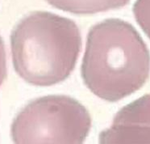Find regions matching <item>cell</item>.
<instances>
[{"instance_id":"obj_2","label":"cell","mask_w":150,"mask_h":144,"mask_svg":"<svg viewBox=\"0 0 150 144\" xmlns=\"http://www.w3.org/2000/svg\"><path fill=\"white\" fill-rule=\"evenodd\" d=\"M81 46L77 24L48 11L24 17L11 35L14 68L24 81L35 86H52L67 79Z\"/></svg>"},{"instance_id":"obj_1","label":"cell","mask_w":150,"mask_h":144,"mask_svg":"<svg viewBox=\"0 0 150 144\" xmlns=\"http://www.w3.org/2000/svg\"><path fill=\"white\" fill-rule=\"evenodd\" d=\"M81 71L92 93L116 102L145 84L150 74L149 50L131 24L105 20L89 31Z\"/></svg>"},{"instance_id":"obj_4","label":"cell","mask_w":150,"mask_h":144,"mask_svg":"<svg viewBox=\"0 0 150 144\" xmlns=\"http://www.w3.org/2000/svg\"><path fill=\"white\" fill-rule=\"evenodd\" d=\"M100 143H150V94L124 106L110 127L99 134Z\"/></svg>"},{"instance_id":"obj_6","label":"cell","mask_w":150,"mask_h":144,"mask_svg":"<svg viewBox=\"0 0 150 144\" xmlns=\"http://www.w3.org/2000/svg\"><path fill=\"white\" fill-rule=\"evenodd\" d=\"M133 13L137 24L150 39V0H137Z\"/></svg>"},{"instance_id":"obj_5","label":"cell","mask_w":150,"mask_h":144,"mask_svg":"<svg viewBox=\"0 0 150 144\" xmlns=\"http://www.w3.org/2000/svg\"><path fill=\"white\" fill-rule=\"evenodd\" d=\"M59 10L76 15H91L126 6L130 0H45Z\"/></svg>"},{"instance_id":"obj_7","label":"cell","mask_w":150,"mask_h":144,"mask_svg":"<svg viewBox=\"0 0 150 144\" xmlns=\"http://www.w3.org/2000/svg\"><path fill=\"white\" fill-rule=\"evenodd\" d=\"M7 77V60L4 43L0 36V87Z\"/></svg>"},{"instance_id":"obj_3","label":"cell","mask_w":150,"mask_h":144,"mask_svg":"<svg viewBox=\"0 0 150 144\" xmlns=\"http://www.w3.org/2000/svg\"><path fill=\"white\" fill-rule=\"evenodd\" d=\"M91 128V115L81 103L66 96H47L20 112L11 134L16 143H82Z\"/></svg>"}]
</instances>
